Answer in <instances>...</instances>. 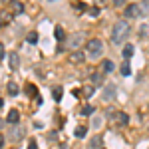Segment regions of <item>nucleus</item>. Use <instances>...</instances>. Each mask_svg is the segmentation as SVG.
I'll list each match as a JSON object with an SVG mask.
<instances>
[{"label": "nucleus", "mask_w": 149, "mask_h": 149, "mask_svg": "<svg viewBox=\"0 0 149 149\" xmlns=\"http://www.w3.org/2000/svg\"><path fill=\"white\" fill-rule=\"evenodd\" d=\"M81 92H84V95H86V97H90V95H93V86H88V88H84Z\"/></svg>", "instance_id": "nucleus-24"}, {"label": "nucleus", "mask_w": 149, "mask_h": 149, "mask_svg": "<svg viewBox=\"0 0 149 149\" xmlns=\"http://www.w3.org/2000/svg\"><path fill=\"white\" fill-rule=\"evenodd\" d=\"M0 26H2V22H0Z\"/></svg>", "instance_id": "nucleus-36"}, {"label": "nucleus", "mask_w": 149, "mask_h": 149, "mask_svg": "<svg viewBox=\"0 0 149 149\" xmlns=\"http://www.w3.org/2000/svg\"><path fill=\"white\" fill-rule=\"evenodd\" d=\"M125 14L127 18H133V16H139V10H137V4H129V6H125Z\"/></svg>", "instance_id": "nucleus-7"}, {"label": "nucleus", "mask_w": 149, "mask_h": 149, "mask_svg": "<svg viewBox=\"0 0 149 149\" xmlns=\"http://www.w3.org/2000/svg\"><path fill=\"white\" fill-rule=\"evenodd\" d=\"M119 70H121V76H131V66H129V60H123Z\"/></svg>", "instance_id": "nucleus-10"}, {"label": "nucleus", "mask_w": 149, "mask_h": 149, "mask_svg": "<svg viewBox=\"0 0 149 149\" xmlns=\"http://www.w3.org/2000/svg\"><path fill=\"white\" fill-rule=\"evenodd\" d=\"M90 14H92V16H97L100 10H97V8H90Z\"/></svg>", "instance_id": "nucleus-29"}, {"label": "nucleus", "mask_w": 149, "mask_h": 149, "mask_svg": "<svg viewBox=\"0 0 149 149\" xmlns=\"http://www.w3.org/2000/svg\"><path fill=\"white\" fill-rule=\"evenodd\" d=\"M147 107H149V105H147Z\"/></svg>", "instance_id": "nucleus-37"}, {"label": "nucleus", "mask_w": 149, "mask_h": 149, "mask_svg": "<svg viewBox=\"0 0 149 149\" xmlns=\"http://www.w3.org/2000/svg\"><path fill=\"white\" fill-rule=\"evenodd\" d=\"M137 10H139V16H149V0H143L137 4Z\"/></svg>", "instance_id": "nucleus-8"}, {"label": "nucleus", "mask_w": 149, "mask_h": 149, "mask_svg": "<svg viewBox=\"0 0 149 149\" xmlns=\"http://www.w3.org/2000/svg\"><path fill=\"white\" fill-rule=\"evenodd\" d=\"M26 40H28V44H36L38 42V32H28Z\"/></svg>", "instance_id": "nucleus-17"}, {"label": "nucleus", "mask_w": 149, "mask_h": 149, "mask_svg": "<svg viewBox=\"0 0 149 149\" xmlns=\"http://www.w3.org/2000/svg\"><path fill=\"white\" fill-rule=\"evenodd\" d=\"M111 2H113V6H123L127 0H111Z\"/></svg>", "instance_id": "nucleus-28"}, {"label": "nucleus", "mask_w": 149, "mask_h": 149, "mask_svg": "<svg viewBox=\"0 0 149 149\" xmlns=\"http://www.w3.org/2000/svg\"><path fill=\"white\" fill-rule=\"evenodd\" d=\"M22 135H24V129H16V131L12 133V139H14V141H20Z\"/></svg>", "instance_id": "nucleus-23"}, {"label": "nucleus", "mask_w": 149, "mask_h": 149, "mask_svg": "<svg viewBox=\"0 0 149 149\" xmlns=\"http://www.w3.org/2000/svg\"><path fill=\"white\" fill-rule=\"evenodd\" d=\"M54 36H56L58 40H64V38H66V32H64V28H62V26H56V30H54Z\"/></svg>", "instance_id": "nucleus-13"}, {"label": "nucleus", "mask_w": 149, "mask_h": 149, "mask_svg": "<svg viewBox=\"0 0 149 149\" xmlns=\"http://www.w3.org/2000/svg\"><path fill=\"white\" fill-rule=\"evenodd\" d=\"M6 90H8L10 95H18V86H16L14 81H8V88H6Z\"/></svg>", "instance_id": "nucleus-14"}, {"label": "nucleus", "mask_w": 149, "mask_h": 149, "mask_svg": "<svg viewBox=\"0 0 149 149\" xmlns=\"http://www.w3.org/2000/svg\"><path fill=\"white\" fill-rule=\"evenodd\" d=\"M62 92H64L62 88H54V92H52V95H54V100H56V102H60V100H62Z\"/></svg>", "instance_id": "nucleus-21"}, {"label": "nucleus", "mask_w": 149, "mask_h": 149, "mask_svg": "<svg viewBox=\"0 0 149 149\" xmlns=\"http://www.w3.org/2000/svg\"><path fill=\"white\" fill-rule=\"evenodd\" d=\"M127 36H129V24H127L125 20L115 22L113 30H111V42H113V44H123L127 40Z\"/></svg>", "instance_id": "nucleus-1"}, {"label": "nucleus", "mask_w": 149, "mask_h": 149, "mask_svg": "<svg viewBox=\"0 0 149 149\" xmlns=\"http://www.w3.org/2000/svg\"><path fill=\"white\" fill-rule=\"evenodd\" d=\"M8 64H10V70H18L20 60H18V54H16V52H10V56H8Z\"/></svg>", "instance_id": "nucleus-6"}, {"label": "nucleus", "mask_w": 149, "mask_h": 149, "mask_svg": "<svg viewBox=\"0 0 149 149\" xmlns=\"http://www.w3.org/2000/svg\"><path fill=\"white\" fill-rule=\"evenodd\" d=\"M6 56V54H4V46H2V44H0V60H2V58Z\"/></svg>", "instance_id": "nucleus-31"}, {"label": "nucleus", "mask_w": 149, "mask_h": 149, "mask_svg": "<svg viewBox=\"0 0 149 149\" xmlns=\"http://www.w3.org/2000/svg\"><path fill=\"white\" fill-rule=\"evenodd\" d=\"M103 52V44L102 40H90L88 44H86V54L90 58H100Z\"/></svg>", "instance_id": "nucleus-2"}, {"label": "nucleus", "mask_w": 149, "mask_h": 149, "mask_svg": "<svg viewBox=\"0 0 149 149\" xmlns=\"http://www.w3.org/2000/svg\"><path fill=\"white\" fill-rule=\"evenodd\" d=\"M93 111H95L93 105H84V107H81V115H92Z\"/></svg>", "instance_id": "nucleus-18"}, {"label": "nucleus", "mask_w": 149, "mask_h": 149, "mask_svg": "<svg viewBox=\"0 0 149 149\" xmlns=\"http://www.w3.org/2000/svg\"><path fill=\"white\" fill-rule=\"evenodd\" d=\"M26 93H28L30 97H36V86H32V84H28V86H26Z\"/></svg>", "instance_id": "nucleus-20"}, {"label": "nucleus", "mask_w": 149, "mask_h": 149, "mask_svg": "<svg viewBox=\"0 0 149 149\" xmlns=\"http://www.w3.org/2000/svg\"><path fill=\"white\" fill-rule=\"evenodd\" d=\"M90 147H92V149L102 147V137H92V139H90Z\"/></svg>", "instance_id": "nucleus-15"}, {"label": "nucleus", "mask_w": 149, "mask_h": 149, "mask_svg": "<svg viewBox=\"0 0 149 149\" xmlns=\"http://www.w3.org/2000/svg\"><path fill=\"white\" fill-rule=\"evenodd\" d=\"M12 10H14V14H22L24 12V4L22 2H18V0H12Z\"/></svg>", "instance_id": "nucleus-11"}, {"label": "nucleus", "mask_w": 149, "mask_h": 149, "mask_svg": "<svg viewBox=\"0 0 149 149\" xmlns=\"http://www.w3.org/2000/svg\"><path fill=\"white\" fill-rule=\"evenodd\" d=\"M28 149H38V143H36L34 139H30V141H28Z\"/></svg>", "instance_id": "nucleus-27"}, {"label": "nucleus", "mask_w": 149, "mask_h": 149, "mask_svg": "<svg viewBox=\"0 0 149 149\" xmlns=\"http://www.w3.org/2000/svg\"><path fill=\"white\" fill-rule=\"evenodd\" d=\"M2 2H12V0H2Z\"/></svg>", "instance_id": "nucleus-34"}, {"label": "nucleus", "mask_w": 149, "mask_h": 149, "mask_svg": "<svg viewBox=\"0 0 149 149\" xmlns=\"http://www.w3.org/2000/svg\"><path fill=\"white\" fill-rule=\"evenodd\" d=\"M86 135V127H76V137H84Z\"/></svg>", "instance_id": "nucleus-25"}, {"label": "nucleus", "mask_w": 149, "mask_h": 149, "mask_svg": "<svg viewBox=\"0 0 149 149\" xmlns=\"http://www.w3.org/2000/svg\"><path fill=\"white\" fill-rule=\"evenodd\" d=\"M70 60H72L74 64H81V62L86 60V54H84V52H78V50H76V52H74V54L70 56Z\"/></svg>", "instance_id": "nucleus-9"}, {"label": "nucleus", "mask_w": 149, "mask_h": 149, "mask_svg": "<svg viewBox=\"0 0 149 149\" xmlns=\"http://www.w3.org/2000/svg\"><path fill=\"white\" fill-rule=\"evenodd\" d=\"M84 40H86V34H84V32H76V34H72L68 38V46L70 48H78Z\"/></svg>", "instance_id": "nucleus-3"}, {"label": "nucleus", "mask_w": 149, "mask_h": 149, "mask_svg": "<svg viewBox=\"0 0 149 149\" xmlns=\"http://www.w3.org/2000/svg\"><path fill=\"white\" fill-rule=\"evenodd\" d=\"M0 147H4V137L0 135Z\"/></svg>", "instance_id": "nucleus-32"}, {"label": "nucleus", "mask_w": 149, "mask_h": 149, "mask_svg": "<svg viewBox=\"0 0 149 149\" xmlns=\"http://www.w3.org/2000/svg\"><path fill=\"white\" fill-rule=\"evenodd\" d=\"M113 97H115V86L113 84H107V86H105V92H103V100L109 102V100H113Z\"/></svg>", "instance_id": "nucleus-5"}, {"label": "nucleus", "mask_w": 149, "mask_h": 149, "mask_svg": "<svg viewBox=\"0 0 149 149\" xmlns=\"http://www.w3.org/2000/svg\"><path fill=\"white\" fill-rule=\"evenodd\" d=\"M115 119H117V123H119V125H127V121H129L127 113H117V115H115Z\"/></svg>", "instance_id": "nucleus-12"}, {"label": "nucleus", "mask_w": 149, "mask_h": 149, "mask_svg": "<svg viewBox=\"0 0 149 149\" xmlns=\"http://www.w3.org/2000/svg\"><path fill=\"white\" fill-rule=\"evenodd\" d=\"M102 68H103V72H111V70H113V62H111V60H105Z\"/></svg>", "instance_id": "nucleus-22"}, {"label": "nucleus", "mask_w": 149, "mask_h": 149, "mask_svg": "<svg viewBox=\"0 0 149 149\" xmlns=\"http://www.w3.org/2000/svg\"><path fill=\"white\" fill-rule=\"evenodd\" d=\"M102 81H103L102 74H92V84H93V86H100Z\"/></svg>", "instance_id": "nucleus-19"}, {"label": "nucleus", "mask_w": 149, "mask_h": 149, "mask_svg": "<svg viewBox=\"0 0 149 149\" xmlns=\"http://www.w3.org/2000/svg\"><path fill=\"white\" fill-rule=\"evenodd\" d=\"M147 24H143V26H139V36H141V38H143V36H147Z\"/></svg>", "instance_id": "nucleus-26"}, {"label": "nucleus", "mask_w": 149, "mask_h": 149, "mask_svg": "<svg viewBox=\"0 0 149 149\" xmlns=\"http://www.w3.org/2000/svg\"><path fill=\"white\" fill-rule=\"evenodd\" d=\"M6 121H8L10 125H18V121H20V113H18L16 109H10L8 115H6Z\"/></svg>", "instance_id": "nucleus-4"}, {"label": "nucleus", "mask_w": 149, "mask_h": 149, "mask_svg": "<svg viewBox=\"0 0 149 149\" xmlns=\"http://www.w3.org/2000/svg\"><path fill=\"white\" fill-rule=\"evenodd\" d=\"M131 56H133V46H131V44H127V46L123 48V58H125V60H129Z\"/></svg>", "instance_id": "nucleus-16"}, {"label": "nucleus", "mask_w": 149, "mask_h": 149, "mask_svg": "<svg viewBox=\"0 0 149 149\" xmlns=\"http://www.w3.org/2000/svg\"><path fill=\"white\" fill-rule=\"evenodd\" d=\"M2 127H4V121H2V119H0V129H2Z\"/></svg>", "instance_id": "nucleus-33"}, {"label": "nucleus", "mask_w": 149, "mask_h": 149, "mask_svg": "<svg viewBox=\"0 0 149 149\" xmlns=\"http://www.w3.org/2000/svg\"><path fill=\"white\" fill-rule=\"evenodd\" d=\"M80 92L81 90H72V95H74V97H80Z\"/></svg>", "instance_id": "nucleus-30"}, {"label": "nucleus", "mask_w": 149, "mask_h": 149, "mask_svg": "<svg viewBox=\"0 0 149 149\" xmlns=\"http://www.w3.org/2000/svg\"><path fill=\"white\" fill-rule=\"evenodd\" d=\"M50 2H56V0H50Z\"/></svg>", "instance_id": "nucleus-35"}]
</instances>
